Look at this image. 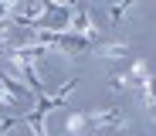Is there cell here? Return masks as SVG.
Returning a JSON list of instances; mask_svg holds the SVG:
<instances>
[{
  "instance_id": "obj_1",
  "label": "cell",
  "mask_w": 156,
  "mask_h": 136,
  "mask_svg": "<svg viewBox=\"0 0 156 136\" xmlns=\"http://www.w3.org/2000/svg\"><path fill=\"white\" fill-rule=\"evenodd\" d=\"M133 4H136V0H119V4L112 7V24H119V20H122V14L133 7Z\"/></svg>"
}]
</instances>
